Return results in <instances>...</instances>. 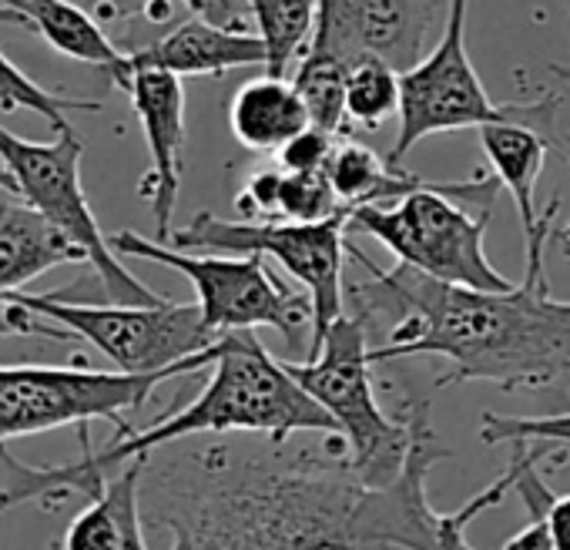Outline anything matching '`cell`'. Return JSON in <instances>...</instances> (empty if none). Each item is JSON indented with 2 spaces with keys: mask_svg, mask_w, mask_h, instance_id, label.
I'll use <instances>...</instances> for the list:
<instances>
[{
  "mask_svg": "<svg viewBox=\"0 0 570 550\" xmlns=\"http://www.w3.org/2000/svg\"><path fill=\"white\" fill-rule=\"evenodd\" d=\"M406 416L413 446L390 483L363 480L340 433L161 446L145 456V523L171 537L168 550H476L466 527L517 493L537 443H510V466L443 513L430 503L426 477L450 450L436 440L426 400H410Z\"/></svg>",
  "mask_w": 570,
  "mask_h": 550,
  "instance_id": "obj_1",
  "label": "cell"
},
{
  "mask_svg": "<svg viewBox=\"0 0 570 550\" xmlns=\"http://www.w3.org/2000/svg\"><path fill=\"white\" fill-rule=\"evenodd\" d=\"M560 202L550 198L547 222L527 242L523 283L507 293H476L436 283L430 275L393 265L380 268L360 248H350L370 279L346 286V306L366 333H386L370 346L373 363L443 356L453 370L436 386L473 380L500 390H540L570 373V303L550 296L543 248Z\"/></svg>",
  "mask_w": 570,
  "mask_h": 550,
  "instance_id": "obj_2",
  "label": "cell"
},
{
  "mask_svg": "<svg viewBox=\"0 0 570 550\" xmlns=\"http://www.w3.org/2000/svg\"><path fill=\"white\" fill-rule=\"evenodd\" d=\"M85 440V456L75 463L55 466H28L14 460L4 446L0 460L8 463L11 483L0 490V513L18 503H45L58 507L68 493H85L88 500L125 470L131 460H145L161 446L195 440V436H272L293 440L299 433H340L336 420L293 380V373L278 363L255 333H228L218 336V360L205 390L155 420L145 430H131L118 436L105 450H91L88 426H78Z\"/></svg>",
  "mask_w": 570,
  "mask_h": 550,
  "instance_id": "obj_3",
  "label": "cell"
},
{
  "mask_svg": "<svg viewBox=\"0 0 570 550\" xmlns=\"http://www.w3.org/2000/svg\"><path fill=\"white\" fill-rule=\"evenodd\" d=\"M500 181L473 175L466 181H436L396 205H370L350 215V228L373 235L400 265H410L436 283L476 293H507L513 283L487 258V222Z\"/></svg>",
  "mask_w": 570,
  "mask_h": 550,
  "instance_id": "obj_4",
  "label": "cell"
},
{
  "mask_svg": "<svg viewBox=\"0 0 570 550\" xmlns=\"http://www.w3.org/2000/svg\"><path fill=\"white\" fill-rule=\"evenodd\" d=\"M111 248L128 258L158 262L181 272L195 289V306L202 310L205 330L218 340L228 333L275 330L293 353L303 350L306 333L313 340V303L306 293L285 286L265 268L258 255H215V252H181L158 238L138 232L111 235ZM309 350V343H306Z\"/></svg>",
  "mask_w": 570,
  "mask_h": 550,
  "instance_id": "obj_5",
  "label": "cell"
},
{
  "mask_svg": "<svg viewBox=\"0 0 570 550\" xmlns=\"http://www.w3.org/2000/svg\"><path fill=\"white\" fill-rule=\"evenodd\" d=\"M466 18H470V0H450V18L433 51L416 68L400 75V88H403L400 131L386 155L393 168H400L403 158L430 135L466 131V128L480 131L487 125H503V121H527L537 131H543L557 148H563V141L557 138L560 98H547L533 105H493L466 55Z\"/></svg>",
  "mask_w": 570,
  "mask_h": 550,
  "instance_id": "obj_6",
  "label": "cell"
},
{
  "mask_svg": "<svg viewBox=\"0 0 570 550\" xmlns=\"http://www.w3.org/2000/svg\"><path fill=\"white\" fill-rule=\"evenodd\" d=\"M215 360L218 340L195 360L148 376L88 366H0V450L21 436L61 426H88L91 420H108L125 436L131 433L125 413L141 410L161 383L215 366Z\"/></svg>",
  "mask_w": 570,
  "mask_h": 550,
  "instance_id": "obj_7",
  "label": "cell"
},
{
  "mask_svg": "<svg viewBox=\"0 0 570 550\" xmlns=\"http://www.w3.org/2000/svg\"><path fill=\"white\" fill-rule=\"evenodd\" d=\"M81 155L85 145L75 128L61 131L55 141H28L0 125V165L11 171L18 198L85 255L105 299L111 306H161L165 296L135 279L111 248V238L101 232L81 185Z\"/></svg>",
  "mask_w": 570,
  "mask_h": 550,
  "instance_id": "obj_8",
  "label": "cell"
},
{
  "mask_svg": "<svg viewBox=\"0 0 570 550\" xmlns=\"http://www.w3.org/2000/svg\"><path fill=\"white\" fill-rule=\"evenodd\" d=\"M346 232L350 215L326 222H228L212 212H198L185 228L171 232V248L215 252V255H258L278 262L313 303V340L306 360H313L336 320L346 316Z\"/></svg>",
  "mask_w": 570,
  "mask_h": 550,
  "instance_id": "obj_9",
  "label": "cell"
},
{
  "mask_svg": "<svg viewBox=\"0 0 570 550\" xmlns=\"http://www.w3.org/2000/svg\"><path fill=\"white\" fill-rule=\"evenodd\" d=\"M285 370L336 420L340 436H346L363 480L390 483L400 477L413 446V423L410 416L393 420L380 410L370 333L360 320H353L350 313L336 320L313 360H285Z\"/></svg>",
  "mask_w": 570,
  "mask_h": 550,
  "instance_id": "obj_10",
  "label": "cell"
},
{
  "mask_svg": "<svg viewBox=\"0 0 570 550\" xmlns=\"http://www.w3.org/2000/svg\"><path fill=\"white\" fill-rule=\"evenodd\" d=\"M11 299L65 330L71 340H85L105 360H111L118 373L131 376L175 370L215 346V336L205 330L202 310L195 303L165 299L161 306H98L75 299L71 293H18Z\"/></svg>",
  "mask_w": 570,
  "mask_h": 550,
  "instance_id": "obj_11",
  "label": "cell"
},
{
  "mask_svg": "<svg viewBox=\"0 0 570 550\" xmlns=\"http://www.w3.org/2000/svg\"><path fill=\"white\" fill-rule=\"evenodd\" d=\"M320 18L309 51L346 68L383 61L406 75L440 41L450 0H316Z\"/></svg>",
  "mask_w": 570,
  "mask_h": 550,
  "instance_id": "obj_12",
  "label": "cell"
},
{
  "mask_svg": "<svg viewBox=\"0 0 570 550\" xmlns=\"http://www.w3.org/2000/svg\"><path fill=\"white\" fill-rule=\"evenodd\" d=\"M138 115V125L145 131L148 145V171L138 185V195L151 208L155 218V238L171 242V218L181 191V155H185V85L181 78L158 71V68H138L128 61L125 78L118 85Z\"/></svg>",
  "mask_w": 570,
  "mask_h": 550,
  "instance_id": "obj_13",
  "label": "cell"
},
{
  "mask_svg": "<svg viewBox=\"0 0 570 550\" xmlns=\"http://www.w3.org/2000/svg\"><path fill=\"white\" fill-rule=\"evenodd\" d=\"M128 61L175 78H222L235 68H265V45L248 31H228L188 18L158 41L128 51Z\"/></svg>",
  "mask_w": 570,
  "mask_h": 550,
  "instance_id": "obj_14",
  "label": "cell"
},
{
  "mask_svg": "<svg viewBox=\"0 0 570 550\" xmlns=\"http://www.w3.org/2000/svg\"><path fill=\"white\" fill-rule=\"evenodd\" d=\"M85 255L31 205L0 195V299L18 296L28 283Z\"/></svg>",
  "mask_w": 570,
  "mask_h": 550,
  "instance_id": "obj_15",
  "label": "cell"
},
{
  "mask_svg": "<svg viewBox=\"0 0 570 550\" xmlns=\"http://www.w3.org/2000/svg\"><path fill=\"white\" fill-rule=\"evenodd\" d=\"M228 128L242 148L258 155H278L313 125L293 78L258 75L232 95Z\"/></svg>",
  "mask_w": 570,
  "mask_h": 550,
  "instance_id": "obj_16",
  "label": "cell"
},
{
  "mask_svg": "<svg viewBox=\"0 0 570 550\" xmlns=\"http://www.w3.org/2000/svg\"><path fill=\"white\" fill-rule=\"evenodd\" d=\"M141 473L145 460H131L118 470L98 497L68 523L65 550H148L141 513Z\"/></svg>",
  "mask_w": 570,
  "mask_h": 550,
  "instance_id": "obj_17",
  "label": "cell"
},
{
  "mask_svg": "<svg viewBox=\"0 0 570 550\" xmlns=\"http://www.w3.org/2000/svg\"><path fill=\"white\" fill-rule=\"evenodd\" d=\"M21 18V28H31L41 41H48L58 55L95 65L121 85L128 68V51L118 48L108 31L71 0H0Z\"/></svg>",
  "mask_w": 570,
  "mask_h": 550,
  "instance_id": "obj_18",
  "label": "cell"
},
{
  "mask_svg": "<svg viewBox=\"0 0 570 550\" xmlns=\"http://www.w3.org/2000/svg\"><path fill=\"white\" fill-rule=\"evenodd\" d=\"M476 135H480V148L490 161V175L500 181V188H507L513 195V205H517V215L523 225V238L537 235L550 212V205L543 212L537 205V181H540L543 158L553 148V141L527 121L487 125Z\"/></svg>",
  "mask_w": 570,
  "mask_h": 550,
  "instance_id": "obj_19",
  "label": "cell"
},
{
  "mask_svg": "<svg viewBox=\"0 0 570 550\" xmlns=\"http://www.w3.org/2000/svg\"><path fill=\"white\" fill-rule=\"evenodd\" d=\"M326 178H330L340 205L350 215L356 208H370V205H376V208H383L390 202L396 205L400 198L436 185V181H426L413 171L393 168L386 158H380L373 148L360 145L356 138H340V145L330 158Z\"/></svg>",
  "mask_w": 570,
  "mask_h": 550,
  "instance_id": "obj_20",
  "label": "cell"
},
{
  "mask_svg": "<svg viewBox=\"0 0 570 550\" xmlns=\"http://www.w3.org/2000/svg\"><path fill=\"white\" fill-rule=\"evenodd\" d=\"M255 38L265 45V75L285 78L309 51L316 35V0H248Z\"/></svg>",
  "mask_w": 570,
  "mask_h": 550,
  "instance_id": "obj_21",
  "label": "cell"
},
{
  "mask_svg": "<svg viewBox=\"0 0 570 550\" xmlns=\"http://www.w3.org/2000/svg\"><path fill=\"white\" fill-rule=\"evenodd\" d=\"M293 85L306 105L309 125L333 135V138H350V121H346V85H350V68L340 65L330 55L306 51L293 71Z\"/></svg>",
  "mask_w": 570,
  "mask_h": 550,
  "instance_id": "obj_22",
  "label": "cell"
},
{
  "mask_svg": "<svg viewBox=\"0 0 570 550\" xmlns=\"http://www.w3.org/2000/svg\"><path fill=\"white\" fill-rule=\"evenodd\" d=\"M0 111H31L38 118H45L55 128V135H61L71 128L68 115H75V111L95 115V111H101V101L55 95V91L41 88L35 78H28L4 51H0Z\"/></svg>",
  "mask_w": 570,
  "mask_h": 550,
  "instance_id": "obj_23",
  "label": "cell"
},
{
  "mask_svg": "<svg viewBox=\"0 0 570 550\" xmlns=\"http://www.w3.org/2000/svg\"><path fill=\"white\" fill-rule=\"evenodd\" d=\"M400 71H393L383 61H363L350 68V85H346V121L350 128H366L380 131L386 121L400 118Z\"/></svg>",
  "mask_w": 570,
  "mask_h": 550,
  "instance_id": "obj_24",
  "label": "cell"
},
{
  "mask_svg": "<svg viewBox=\"0 0 570 550\" xmlns=\"http://www.w3.org/2000/svg\"><path fill=\"white\" fill-rule=\"evenodd\" d=\"M336 215H350L326 171H285L278 181V218L275 222H326Z\"/></svg>",
  "mask_w": 570,
  "mask_h": 550,
  "instance_id": "obj_25",
  "label": "cell"
},
{
  "mask_svg": "<svg viewBox=\"0 0 570 550\" xmlns=\"http://www.w3.org/2000/svg\"><path fill=\"white\" fill-rule=\"evenodd\" d=\"M563 453V446L557 443H540V450L533 453V460L523 466L520 473V483H517V493L523 497V503L530 507V517H543L547 520V530H550V540H553V550H570V493L563 497H553L540 477V463Z\"/></svg>",
  "mask_w": 570,
  "mask_h": 550,
  "instance_id": "obj_26",
  "label": "cell"
},
{
  "mask_svg": "<svg viewBox=\"0 0 570 550\" xmlns=\"http://www.w3.org/2000/svg\"><path fill=\"white\" fill-rule=\"evenodd\" d=\"M483 443H557L570 446V413L553 416H503L483 413L480 416Z\"/></svg>",
  "mask_w": 570,
  "mask_h": 550,
  "instance_id": "obj_27",
  "label": "cell"
},
{
  "mask_svg": "<svg viewBox=\"0 0 570 550\" xmlns=\"http://www.w3.org/2000/svg\"><path fill=\"white\" fill-rule=\"evenodd\" d=\"M81 11H88L101 28L145 21V24H168L171 21V0H71Z\"/></svg>",
  "mask_w": 570,
  "mask_h": 550,
  "instance_id": "obj_28",
  "label": "cell"
},
{
  "mask_svg": "<svg viewBox=\"0 0 570 550\" xmlns=\"http://www.w3.org/2000/svg\"><path fill=\"white\" fill-rule=\"evenodd\" d=\"M336 145H340V138H333L320 128H309L278 151V168H285V171H326Z\"/></svg>",
  "mask_w": 570,
  "mask_h": 550,
  "instance_id": "obj_29",
  "label": "cell"
},
{
  "mask_svg": "<svg viewBox=\"0 0 570 550\" xmlns=\"http://www.w3.org/2000/svg\"><path fill=\"white\" fill-rule=\"evenodd\" d=\"M171 4H181L191 18L228 31H245V21H252L248 0H171Z\"/></svg>",
  "mask_w": 570,
  "mask_h": 550,
  "instance_id": "obj_30",
  "label": "cell"
},
{
  "mask_svg": "<svg viewBox=\"0 0 570 550\" xmlns=\"http://www.w3.org/2000/svg\"><path fill=\"white\" fill-rule=\"evenodd\" d=\"M8 336H48V340H65V343L71 340L65 330L28 313L14 299H0V340H8Z\"/></svg>",
  "mask_w": 570,
  "mask_h": 550,
  "instance_id": "obj_31",
  "label": "cell"
},
{
  "mask_svg": "<svg viewBox=\"0 0 570 550\" xmlns=\"http://www.w3.org/2000/svg\"><path fill=\"white\" fill-rule=\"evenodd\" d=\"M503 550H553V540H550V530H547V520L543 517H530V523L513 533Z\"/></svg>",
  "mask_w": 570,
  "mask_h": 550,
  "instance_id": "obj_32",
  "label": "cell"
},
{
  "mask_svg": "<svg viewBox=\"0 0 570 550\" xmlns=\"http://www.w3.org/2000/svg\"><path fill=\"white\" fill-rule=\"evenodd\" d=\"M0 195H11V198H18V185H14V178H11V171L0 165Z\"/></svg>",
  "mask_w": 570,
  "mask_h": 550,
  "instance_id": "obj_33",
  "label": "cell"
},
{
  "mask_svg": "<svg viewBox=\"0 0 570 550\" xmlns=\"http://www.w3.org/2000/svg\"><path fill=\"white\" fill-rule=\"evenodd\" d=\"M0 24H21V18L11 11V8H4V4H0Z\"/></svg>",
  "mask_w": 570,
  "mask_h": 550,
  "instance_id": "obj_34",
  "label": "cell"
},
{
  "mask_svg": "<svg viewBox=\"0 0 570 550\" xmlns=\"http://www.w3.org/2000/svg\"><path fill=\"white\" fill-rule=\"evenodd\" d=\"M550 71H553L563 85H570V68H563V65H550Z\"/></svg>",
  "mask_w": 570,
  "mask_h": 550,
  "instance_id": "obj_35",
  "label": "cell"
},
{
  "mask_svg": "<svg viewBox=\"0 0 570 550\" xmlns=\"http://www.w3.org/2000/svg\"><path fill=\"white\" fill-rule=\"evenodd\" d=\"M560 151H563V161H567V165H570V151H567V145H563V148H560Z\"/></svg>",
  "mask_w": 570,
  "mask_h": 550,
  "instance_id": "obj_36",
  "label": "cell"
}]
</instances>
